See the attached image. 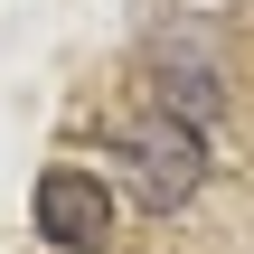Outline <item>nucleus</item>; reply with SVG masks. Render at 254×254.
<instances>
[{"mask_svg":"<svg viewBox=\"0 0 254 254\" xmlns=\"http://www.w3.org/2000/svg\"><path fill=\"white\" fill-rule=\"evenodd\" d=\"M38 236L57 254H94L113 236V189H104L94 170H47V179H38Z\"/></svg>","mask_w":254,"mask_h":254,"instance_id":"nucleus-2","label":"nucleus"},{"mask_svg":"<svg viewBox=\"0 0 254 254\" xmlns=\"http://www.w3.org/2000/svg\"><path fill=\"white\" fill-rule=\"evenodd\" d=\"M123 179H132V198H141L151 217H179V207L198 198V179H207V141H198V123H179V113L132 123V132H123Z\"/></svg>","mask_w":254,"mask_h":254,"instance_id":"nucleus-1","label":"nucleus"}]
</instances>
